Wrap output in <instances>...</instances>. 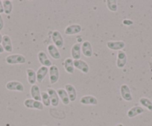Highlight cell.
Here are the masks:
<instances>
[{
	"mask_svg": "<svg viewBox=\"0 0 152 126\" xmlns=\"http://www.w3.org/2000/svg\"><path fill=\"white\" fill-rule=\"evenodd\" d=\"M24 105L29 109H37L43 111L44 109V105L40 101L34 100L33 99H26L24 101Z\"/></svg>",
	"mask_w": 152,
	"mask_h": 126,
	"instance_id": "obj_2",
	"label": "cell"
},
{
	"mask_svg": "<svg viewBox=\"0 0 152 126\" xmlns=\"http://www.w3.org/2000/svg\"><path fill=\"white\" fill-rule=\"evenodd\" d=\"M49 81L51 84H55L58 82L60 78V71L58 66L52 65L49 68Z\"/></svg>",
	"mask_w": 152,
	"mask_h": 126,
	"instance_id": "obj_4",
	"label": "cell"
},
{
	"mask_svg": "<svg viewBox=\"0 0 152 126\" xmlns=\"http://www.w3.org/2000/svg\"><path fill=\"white\" fill-rule=\"evenodd\" d=\"M4 51H5V50H4L3 47H2V45L1 44H0V53H4Z\"/></svg>",
	"mask_w": 152,
	"mask_h": 126,
	"instance_id": "obj_31",
	"label": "cell"
},
{
	"mask_svg": "<svg viewBox=\"0 0 152 126\" xmlns=\"http://www.w3.org/2000/svg\"><path fill=\"white\" fill-rule=\"evenodd\" d=\"M81 30H82V27L79 24H72L68 25L66 27L64 33H65L66 35L72 36L79 34V33H81Z\"/></svg>",
	"mask_w": 152,
	"mask_h": 126,
	"instance_id": "obj_9",
	"label": "cell"
},
{
	"mask_svg": "<svg viewBox=\"0 0 152 126\" xmlns=\"http://www.w3.org/2000/svg\"><path fill=\"white\" fill-rule=\"evenodd\" d=\"M57 93H58L60 99L64 105H68L70 103L69 98L68 94L66 91L65 88H59L57 90Z\"/></svg>",
	"mask_w": 152,
	"mask_h": 126,
	"instance_id": "obj_22",
	"label": "cell"
},
{
	"mask_svg": "<svg viewBox=\"0 0 152 126\" xmlns=\"http://www.w3.org/2000/svg\"><path fill=\"white\" fill-rule=\"evenodd\" d=\"M47 51L49 52V55L52 59H55V60H58L61 58V53H60L59 50L58 48L55 45L50 44L47 46Z\"/></svg>",
	"mask_w": 152,
	"mask_h": 126,
	"instance_id": "obj_19",
	"label": "cell"
},
{
	"mask_svg": "<svg viewBox=\"0 0 152 126\" xmlns=\"http://www.w3.org/2000/svg\"><path fill=\"white\" fill-rule=\"evenodd\" d=\"M5 62L9 65L25 64L26 62V59L23 55L15 53L7 56L5 58Z\"/></svg>",
	"mask_w": 152,
	"mask_h": 126,
	"instance_id": "obj_1",
	"label": "cell"
},
{
	"mask_svg": "<svg viewBox=\"0 0 152 126\" xmlns=\"http://www.w3.org/2000/svg\"><path fill=\"white\" fill-rule=\"evenodd\" d=\"M81 52H82L83 55L85 57L90 58L93 56V47L89 41H84V42L81 44Z\"/></svg>",
	"mask_w": 152,
	"mask_h": 126,
	"instance_id": "obj_12",
	"label": "cell"
},
{
	"mask_svg": "<svg viewBox=\"0 0 152 126\" xmlns=\"http://www.w3.org/2000/svg\"><path fill=\"white\" fill-rule=\"evenodd\" d=\"M49 73V68L47 67H45V66H41L38 68L37 71L36 72L37 73V82H43V81L44 80V79L46 78V75Z\"/></svg>",
	"mask_w": 152,
	"mask_h": 126,
	"instance_id": "obj_20",
	"label": "cell"
},
{
	"mask_svg": "<svg viewBox=\"0 0 152 126\" xmlns=\"http://www.w3.org/2000/svg\"><path fill=\"white\" fill-rule=\"evenodd\" d=\"M81 44L80 43H75L71 48L72 59L74 60L81 59Z\"/></svg>",
	"mask_w": 152,
	"mask_h": 126,
	"instance_id": "obj_13",
	"label": "cell"
},
{
	"mask_svg": "<svg viewBox=\"0 0 152 126\" xmlns=\"http://www.w3.org/2000/svg\"><path fill=\"white\" fill-rule=\"evenodd\" d=\"M4 13V8H3V3H2V1L0 0V14H3Z\"/></svg>",
	"mask_w": 152,
	"mask_h": 126,
	"instance_id": "obj_30",
	"label": "cell"
},
{
	"mask_svg": "<svg viewBox=\"0 0 152 126\" xmlns=\"http://www.w3.org/2000/svg\"><path fill=\"white\" fill-rule=\"evenodd\" d=\"M65 90L67 92V94H68L70 102H75L76 99H77V91H76V89L74 85H71V84H66Z\"/></svg>",
	"mask_w": 152,
	"mask_h": 126,
	"instance_id": "obj_16",
	"label": "cell"
},
{
	"mask_svg": "<svg viewBox=\"0 0 152 126\" xmlns=\"http://www.w3.org/2000/svg\"><path fill=\"white\" fill-rule=\"evenodd\" d=\"M106 5L109 11L112 12H116L118 11V4L115 0H107Z\"/></svg>",
	"mask_w": 152,
	"mask_h": 126,
	"instance_id": "obj_26",
	"label": "cell"
},
{
	"mask_svg": "<svg viewBox=\"0 0 152 126\" xmlns=\"http://www.w3.org/2000/svg\"><path fill=\"white\" fill-rule=\"evenodd\" d=\"M3 3V8H4V13L7 15H9L12 13L13 11V4L11 1L10 0H4L2 1Z\"/></svg>",
	"mask_w": 152,
	"mask_h": 126,
	"instance_id": "obj_25",
	"label": "cell"
},
{
	"mask_svg": "<svg viewBox=\"0 0 152 126\" xmlns=\"http://www.w3.org/2000/svg\"><path fill=\"white\" fill-rule=\"evenodd\" d=\"M41 102L44 106L49 107L51 105L50 98H49V94L46 91H42L41 92Z\"/></svg>",
	"mask_w": 152,
	"mask_h": 126,
	"instance_id": "obj_27",
	"label": "cell"
},
{
	"mask_svg": "<svg viewBox=\"0 0 152 126\" xmlns=\"http://www.w3.org/2000/svg\"><path fill=\"white\" fill-rule=\"evenodd\" d=\"M144 111V108H142L141 106H134L128 110V113H127V116L129 118H134V117L142 114Z\"/></svg>",
	"mask_w": 152,
	"mask_h": 126,
	"instance_id": "obj_23",
	"label": "cell"
},
{
	"mask_svg": "<svg viewBox=\"0 0 152 126\" xmlns=\"http://www.w3.org/2000/svg\"><path fill=\"white\" fill-rule=\"evenodd\" d=\"M4 27V20L2 15L0 14V30H2Z\"/></svg>",
	"mask_w": 152,
	"mask_h": 126,
	"instance_id": "obj_29",
	"label": "cell"
},
{
	"mask_svg": "<svg viewBox=\"0 0 152 126\" xmlns=\"http://www.w3.org/2000/svg\"><path fill=\"white\" fill-rule=\"evenodd\" d=\"M42 126H46V125H42Z\"/></svg>",
	"mask_w": 152,
	"mask_h": 126,
	"instance_id": "obj_34",
	"label": "cell"
},
{
	"mask_svg": "<svg viewBox=\"0 0 152 126\" xmlns=\"http://www.w3.org/2000/svg\"><path fill=\"white\" fill-rule=\"evenodd\" d=\"M120 94L122 99L127 102H131L133 100V96L131 89L127 84H122L120 87Z\"/></svg>",
	"mask_w": 152,
	"mask_h": 126,
	"instance_id": "obj_6",
	"label": "cell"
},
{
	"mask_svg": "<svg viewBox=\"0 0 152 126\" xmlns=\"http://www.w3.org/2000/svg\"><path fill=\"white\" fill-rule=\"evenodd\" d=\"M107 46L112 50H122L125 48V43L123 41H109L107 42Z\"/></svg>",
	"mask_w": 152,
	"mask_h": 126,
	"instance_id": "obj_14",
	"label": "cell"
},
{
	"mask_svg": "<svg viewBox=\"0 0 152 126\" xmlns=\"http://www.w3.org/2000/svg\"><path fill=\"white\" fill-rule=\"evenodd\" d=\"M46 92L49 94V98L51 100V105L53 107H57L59 105L60 98L58 96V94L57 93L56 90H55L52 88H48Z\"/></svg>",
	"mask_w": 152,
	"mask_h": 126,
	"instance_id": "obj_8",
	"label": "cell"
},
{
	"mask_svg": "<svg viewBox=\"0 0 152 126\" xmlns=\"http://www.w3.org/2000/svg\"><path fill=\"white\" fill-rule=\"evenodd\" d=\"M127 54L123 50H119L117 53V59H116V67L122 69L126 66L127 63Z\"/></svg>",
	"mask_w": 152,
	"mask_h": 126,
	"instance_id": "obj_10",
	"label": "cell"
},
{
	"mask_svg": "<svg viewBox=\"0 0 152 126\" xmlns=\"http://www.w3.org/2000/svg\"><path fill=\"white\" fill-rule=\"evenodd\" d=\"M80 103L84 105H97L98 99L92 95H85L80 99Z\"/></svg>",
	"mask_w": 152,
	"mask_h": 126,
	"instance_id": "obj_15",
	"label": "cell"
},
{
	"mask_svg": "<svg viewBox=\"0 0 152 126\" xmlns=\"http://www.w3.org/2000/svg\"><path fill=\"white\" fill-rule=\"evenodd\" d=\"M37 59L40 64L42 65V66L50 68L52 66V61L48 57L47 54L44 51H43V50H41V51H40L37 53Z\"/></svg>",
	"mask_w": 152,
	"mask_h": 126,
	"instance_id": "obj_11",
	"label": "cell"
},
{
	"mask_svg": "<svg viewBox=\"0 0 152 126\" xmlns=\"http://www.w3.org/2000/svg\"><path fill=\"white\" fill-rule=\"evenodd\" d=\"M63 66L64 69L66 71V73L69 74H73L75 72V66H74V59L69 57L66 58L63 62Z\"/></svg>",
	"mask_w": 152,
	"mask_h": 126,
	"instance_id": "obj_17",
	"label": "cell"
},
{
	"mask_svg": "<svg viewBox=\"0 0 152 126\" xmlns=\"http://www.w3.org/2000/svg\"><path fill=\"white\" fill-rule=\"evenodd\" d=\"M151 102H152V99H151Z\"/></svg>",
	"mask_w": 152,
	"mask_h": 126,
	"instance_id": "obj_35",
	"label": "cell"
},
{
	"mask_svg": "<svg viewBox=\"0 0 152 126\" xmlns=\"http://www.w3.org/2000/svg\"><path fill=\"white\" fill-rule=\"evenodd\" d=\"M30 93L31 96V99L41 102V92H40V87L38 86L37 85H31Z\"/></svg>",
	"mask_w": 152,
	"mask_h": 126,
	"instance_id": "obj_21",
	"label": "cell"
},
{
	"mask_svg": "<svg viewBox=\"0 0 152 126\" xmlns=\"http://www.w3.org/2000/svg\"><path fill=\"white\" fill-rule=\"evenodd\" d=\"M2 34H0V44L2 43Z\"/></svg>",
	"mask_w": 152,
	"mask_h": 126,
	"instance_id": "obj_32",
	"label": "cell"
},
{
	"mask_svg": "<svg viewBox=\"0 0 152 126\" xmlns=\"http://www.w3.org/2000/svg\"><path fill=\"white\" fill-rule=\"evenodd\" d=\"M8 91H18V92H23L25 90L24 85L22 82H19V81H9L6 83L5 85Z\"/></svg>",
	"mask_w": 152,
	"mask_h": 126,
	"instance_id": "obj_3",
	"label": "cell"
},
{
	"mask_svg": "<svg viewBox=\"0 0 152 126\" xmlns=\"http://www.w3.org/2000/svg\"><path fill=\"white\" fill-rule=\"evenodd\" d=\"M52 39L54 45H55L58 48H62L63 46H64V38H63L62 34H61V32H60L59 30H54L53 32H52Z\"/></svg>",
	"mask_w": 152,
	"mask_h": 126,
	"instance_id": "obj_5",
	"label": "cell"
},
{
	"mask_svg": "<svg viewBox=\"0 0 152 126\" xmlns=\"http://www.w3.org/2000/svg\"><path fill=\"white\" fill-rule=\"evenodd\" d=\"M140 103L142 106L147 108L148 111H152V102L149 99L146 97H142L140 99Z\"/></svg>",
	"mask_w": 152,
	"mask_h": 126,
	"instance_id": "obj_28",
	"label": "cell"
},
{
	"mask_svg": "<svg viewBox=\"0 0 152 126\" xmlns=\"http://www.w3.org/2000/svg\"><path fill=\"white\" fill-rule=\"evenodd\" d=\"M116 126H125L123 124H122V123H118L117 125H116Z\"/></svg>",
	"mask_w": 152,
	"mask_h": 126,
	"instance_id": "obj_33",
	"label": "cell"
},
{
	"mask_svg": "<svg viewBox=\"0 0 152 126\" xmlns=\"http://www.w3.org/2000/svg\"><path fill=\"white\" fill-rule=\"evenodd\" d=\"M2 45L5 51L8 52V53H11V52L13 51L12 42H11V37L8 35L2 36Z\"/></svg>",
	"mask_w": 152,
	"mask_h": 126,
	"instance_id": "obj_18",
	"label": "cell"
},
{
	"mask_svg": "<svg viewBox=\"0 0 152 126\" xmlns=\"http://www.w3.org/2000/svg\"><path fill=\"white\" fill-rule=\"evenodd\" d=\"M26 74H27V80L28 84L31 85H36L37 82V73L32 68L26 69Z\"/></svg>",
	"mask_w": 152,
	"mask_h": 126,
	"instance_id": "obj_24",
	"label": "cell"
},
{
	"mask_svg": "<svg viewBox=\"0 0 152 126\" xmlns=\"http://www.w3.org/2000/svg\"><path fill=\"white\" fill-rule=\"evenodd\" d=\"M74 66L76 69L79 70L83 73H88L90 72V66L83 59H78V60H74Z\"/></svg>",
	"mask_w": 152,
	"mask_h": 126,
	"instance_id": "obj_7",
	"label": "cell"
}]
</instances>
